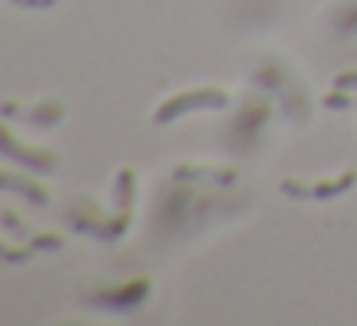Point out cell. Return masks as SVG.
<instances>
[{"mask_svg": "<svg viewBox=\"0 0 357 326\" xmlns=\"http://www.w3.org/2000/svg\"><path fill=\"white\" fill-rule=\"evenodd\" d=\"M146 295H150V280L135 277V280H123V284H104L96 292H85V303L104 307V311H135V307H142Z\"/></svg>", "mask_w": 357, "mask_h": 326, "instance_id": "cell-1", "label": "cell"}, {"mask_svg": "<svg viewBox=\"0 0 357 326\" xmlns=\"http://www.w3.org/2000/svg\"><path fill=\"white\" fill-rule=\"evenodd\" d=\"M227 100L231 96L223 93V88H192V93H177L169 104H162V108L154 111V123H173L177 116H185V111H200V108H227Z\"/></svg>", "mask_w": 357, "mask_h": 326, "instance_id": "cell-2", "label": "cell"}, {"mask_svg": "<svg viewBox=\"0 0 357 326\" xmlns=\"http://www.w3.org/2000/svg\"><path fill=\"white\" fill-rule=\"evenodd\" d=\"M265 119H269V104L265 100H257V96H250L246 104H242V116L234 119L231 127H227V139L234 142V146H254V139L261 134V127H265Z\"/></svg>", "mask_w": 357, "mask_h": 326, "instance_id": "cell-3", "label": "cell"}, {"mask_svg": "<svg viewBox=\"0 0 357 326\" xmlns=\"http://www.w3.org/2000/svg\"><path fill=\"white\" fill-rule=\"evenodd\" d=\"M0 154H8L12 162H24V165H31V169H39V173L58 169V157L50 154V150H35V146H27V142H20L8 123H0Z\"/></svg>", "mask_w": 357, "mask_h": 326, "instance_id": "cell-4", "label": "cell"}, {"mask_svg": "<svg viewBox=\"0 0 357 326\" xmlns=\"http://www.w3.org/2000/svg\"><path fill=\"white\" fill-rule=\"evenodd\" d=\"M354 185H357V173L346 169L342 177L319 180V185H307V180H284V185H280V192H284V196H307V200H331V196L349 192Z\"/></svg>", "mask_w": 357, "mask_h": 326, "instance_id": "cell-5", "label": "cell"}, {"mask_svg": "<svg viewBox=\"0 0 357 326\" xmlns=\"http://www.w3.org/2000/svg\"><path fill=\"white\" fill-rule=\"evenodd\" d=\"M0 192H16V196H24L27 203H35V208H43V203L50 200L43 185H35L24 173H8V169H0Z\"/></svg>", "mask_w": 357, "mask_h": 326, "instance_id": "cell-6", "label": "cell"}, {"mask_svg": "<svg viewBox=\"0 0 357 326\" xmlns=\"http://www.w3.org/2000/svg\"><path fill=\"white\" fill-rule=\"evenodd\" d=\"M0 116H27L35 127H58L66 111H62V104H58V100H47V104H39V108H27V111L20 108V104H8V100H4V104H0Z\"/></svg>", "mask_w": 357, "mask_h": 326, "instance_id": "cell-7", "label": "cell"}, {"mask_svg": "<svg viewBox=\"0 0 357 326\" xmlns=\"http://www.w3.org/2000/svg\"><path fill=\"white\" fill-rule=\"evenodd\" d=\"M331 27L338 35H357V0H338L331 8Z\"/></svg>", "mask_w": 357, "mask_h": 326, "instance_id": "cell-8", "label": "cell"}, {"mask_svg": "<svg viewBox=\"0 0 357 326\" xmlns=\"http://www.w3.org/2000/svg\"><path fill=\"white\" fill-rule=\"evenodd\" d=\"M177 180H215V185H231L234 180V169H204V165H181L177 173H173Z\"/></svg>", "mask_w": 357, "mask_h": 326, "instance_id": "cell-9", "label": "cell"}, {"mask_svg": "<svg viewBox=\"0 0 357 326\" xmlns=\"http://www.w3.org/2000/svg\"><path fill=\"white\" fill-rule=\"evenodd\" d=\"M35 254H39L35 246H20V249H12V246H4V242H0V261H16V265H24V261H31Z\"/></svg>", "mask_w": 357, "mask_h": 326, "instance_id": "cell-10", "label": "cell"}, {"mask_svg": "<svg viewBox=\"0 0 357 326\" xmlns=\"http://www.w3.org/2000/svg\"><path fill=\"white\" fill-rule=\"evenodd\" d=\"M35 249H62V238L58 234H39V238H31Z\"/></svg>", "mask_w": 357, "mask_h": 326, "instance_id": "cell-11", "label": "cell"}, {"mask_svg": "<svg viewBox=\"0 0 357 326\" xmlns=\"http://www.w3.org/2000/svg\"><path fill=\"white\" fill-rule=\"evenodd\" d=\"M334 88H349V93H357V70L338 73V77H334ZM354 100H357V96H354Z\"/></svg>", "mask_w": 357, "mask_h": 326, "instance_id": "cell-12", "label": "cell"}, {"mask_svg": "<svg viewBox=\"0 0 357 326\" xmlns=\"http://www.w3.org/2000/svg\"><path fill=\"white\" fill-rule=\"evenodd\" d=\"M12 4H20V8H54L58 0H12Z\"/></svg>", "mask_w": 357, "mask_h": 326, "instance_id": "cell-13", "label": "cell"}]
</instances>
